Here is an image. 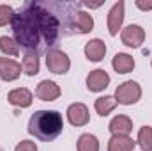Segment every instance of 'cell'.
<instances>
[{
	"instance_id": "1",
	"label": "cell",
	"mask_w": 152,
	"mask_h": 151,
	"mask_svg": "<svg viewBox=\"0 0 152 151\" xmlns=\"http://www.w3.org/2000/svg\"><path fill=\"white\" fill-rule=\"evenodd\" d=\"M64 130L62 114L57 110H37L28 119V133L39 141H53Z\"/></svg>"
},
{
	"instance_id": "2",
	"label": "cell",
	"mask_w": 152,
	"mask_h": 151,
	"mask_svg": "<svg viewBox=\"0 0 152 151\" xmlns=\"http://www.w3.org/2000/svg\"><path fill=\"white\" fill-rule=\"evenodd\" d=\"M12 34H14V41L18 43V46L25 48V50H36L39 44V29L36 23L34 14L25 7L21 13H16L12 18Z\"/></svg>"
},
{
	"instance_id": "3",
	"label": "cell",
	"mask_w": 152,
	"mask_h": 151,
	"mask_svg": "<svg viewBox=\"0 0 152 151\" xmlns=\"http://www.w3.org/2000/svg\"><path fill=\"white\" fill-rule=\"evenodd\" d=\"M25 7L34 14L37 29H39V34L44 38V41L48 44H55V41L58 38V32H60V25H58V20L55 18V14H51L41 4H36V2L25 4Z\"/></svg>"
},
{
	"instance_id": "4",
	"label": "cell",
	"mask_w": 152,
	"mask_h": 151,
	"mask_svg": "<svg viewBox=\"0 0 152 151\" xmlns=\"http://www.w3.org/2000/svg\"><path fill=\"white\" fill-rule=\"evenodd\" d=\"M142 98V87L134 80H127L120 84L115 91V100L120 105H134Z\"/></svg>"
},
{
	"instance_id": "5",
	"label": "cell",
	"mask_w": 152,
	"mask_h": 151,
	"mask_svg": "<svg viewBox=\"0 0 152 151\" xmlns=\"http://www.w3.org/2000/svg\"><path fill=\"white\" fill-rule=\"evenodd\" d=\"M46 68L55 75H66L71 68V61L66 52L53 48L46 52Z\"/></svg>"
},
{
	"instance_id": "6",
	"label": "cell",
	"mask_w": 152,
	"mask_h": 151,
	"mask_svg": "<svg viewBox=\"0 0 152 151\" xmlns=\"http://www.w3.org/2000/svg\"><path fill=\"white\" fill-rule=\"evenodd\" d=\"M120 39L126 46L129 48H140L142 43L145 41V30L140 25H127L120 30Z\"/></svg>"
},
{
	"instance_id": "7",
	"label": "cell",
	"mask_w": 152,
	"mask_h": 151,
	"mask_svg": "<svg viewBox=\"0 0 152 151\" xmlns=\"http://www.w3.org/2000/svg\"><path fill=\"white\" fill-rule=\"evenodd\" d=\"M36 96L41 101H55L60 96V87L53 80H41L36 87Z\"/></svg>"
},
{
	"instance_id": "8",
	"label": "cell",
	"mask_w": 152,
	"mask_h": 151,
	"mask_svg": "<svg viewBox=\"0 0 152 151\" xmlns=\"http://www.w3.org/2000/svg\"><path fill=\"white\" fill-rule=\"evenodd\" d=\"M110 85V75L104 70H94L87 75V89L92 93H101Z\"/></svg>"
},
{
	"instance_id": "9",
	"label": "cell",
	"mask_w": 152,
	"mask_h": 151,
	"mask_svg": "<svg viewBox=\"0 0 152 151\" xmlns=\"http://www.w3.org/2000/svg\"><path fill=\"white\" fill-rule=\"evenodd\" d=\"M21 75V64L9 57H0V78L4 82H12Z\"/></svg>"
},
{
	"instance_id": "10",
	"label": "cell",
	"mask_w": 152,
	"mask_h": 151,
	"mask_svg": "<svg viewBox=\"0 0 152 151\" xmlns=\"http://www.w3.org/2000/svg\"><path fill=\"white\" fill-rule=\"evenodd\" d=\"M67 121L73 126H85L90 121V114L87 105L83 103H73L67 107Z\"/></svg>"
},
{
	"instance_id": "11",
	"label": "cell",
	"mask_w": 152,
	"mask_h": 151,
	"mask_svg": "<svg viewBox=\"0 0 152 151\" xmlns=\"http://www.w3.org/2000/svg\"><path fill=\"white\" fill-rule=\"evenodd\" d=\"M32 100H34V96H32L30 89H27V87L12 89V91H9V94H7V101H9L11 105H14V107H20V109L30 107V105H32Z\"/></svg>"
},
{
	"instance_id": "12",
	"label": "cell",
	"mask_w": 152,
	"mask_h": 151,
	"mask_svg": "<svg viewBox=\"0 0 152 151\" xmlns=\"http://www.w3.org/2000/svg\"><path fill=\"white\" fill-rule=\"evenodd\" d=\"M124 23V2H117L108 13V32L110 36H117Z\"/></svg>"
},
{
	"instance_id": "13",
	"label": "cell",
	"mask_w": 152,
	"mask_h": 151,
	"mask_svg": "<svg viewBox=\"0 0 152 151\" xmlns=\"http://www.w3.org/2000/svg\"><path fill=\"white\" fill-rule=\"evenodd\" d=\"M71 29L75 32H78V34H88L94 29V18L88 13H85V11H78L73 16Z\"/></svg>"
},
{
	"instance_id": "14",
	"label": "cell",
	"mask_w": 152,
	"mask_h": 151,
	"mask_svg": "<svg viewBox=\"0 0 152 151\" xmlns=\"http://www.w3.org/2000/svg\"><path fill=\"white\" fill-rule=\"evenodd\" d=\"M108 130L112 132V135H129L133 132V121H131V117H127L124 114L115 115L110 121Z\"/></svg>"
},
{
	"instance_id": "15",
	"label": "cell",
	"mask_w": 152,
	"mask_h": 151,
	"mask_svg": "<svg viewBox=\"0 0 152 151\" xmlns=\"http://www.w3.org/2000/svg\"><path fill=\"white\" fill-rule=\"evenodd\" d=\"M85 55L92 62L103 61V57L106 55V44H104V41H101V39H90L85 44Z\"/></svg>"
},
{
	"instance_id": "16",
	"label": "cell",
	"mask_w": 152,
	"mask_h": 151,
	"mask_svg": "<svg viewBox=\"0 0 152 151\" xmlns=\"http://www.w3.org/2000/svg\"><path fill=\"white\" fill-rule=\"evenodd\" d=\"M112 66L117 73L126 75V73H131L134 70V59L129 53H117L112 61Z\"/></svg>"
},
{
	"instance_id": "17",
	"label": "cell",
	"mask_w": 152,
	"mask_h": 151,
	"mask_svg": "<svg viewBox=\"0 0 152 151\" xmlns=\"http://www.w3.org/2000/svg\"><path fill=\"white\" fill-rule=\"evenodd\" d=\"M136 142L129 135H112L108 141V151H133Z\"/></svg>"
},
{
	"instance_id": "18",
	"label": "cell",
	"mask_w": 152,
	"mask_h": 151,
	"mask_svg": "<svg viewBox=\"0 0 152 151\" xmlns=\"http://www.w3.org/2000/svg\"><path fill=\"white\" fill-rule=\"evenodd\" d=\"M21 71L28 76H34L39 73V57L37 53H32V52H27L23 61H21Z\"/></svg>"
},
{
	"instance_id": "19",
	"label": "cell",
	"mask_w": 152,
	"mask_h": 151,
	"mask_svg": "<svg viewBox=\"0 0 152 151\" xmlns=\"http://www.w3.org/2000/svg\"><path fill=\"white\" fill-rule=\"evenodd\" d=\"M117 105H118V103H117L115 96H101V98H97L96 103H94L96 112L99 114V115H103V117L108 115L110 112H113Z\"/></svg>"
},
{
	"instance_id": "20",
	"label": "cell",
	"mask_w": 152,
	"mask_h": 151,
	"mask_svg": "<svg viewBox=\"0 0 152 151\" xmlns=\"http://www.w3.org/2000/svg\"><path fill=\"white\" fill-rule=\"evenodd\" d=\"M76 148H78V151H99V141L92 133H83V135H80Z\"/></svg>"
},
{
	"instance_id": "21",
	"label": "cell",
	"mask_w": 152,
	"mask_h": 151,
	"mask_svg": "<svg viewBox=\"0 0 152 151\" xmlns=\"http://www.w3.org/2000/svg\"><path fill=\"white\" fill-rule=\"evenodd\" d=\"M138 144L143 151H152V126L145 124L138 130Z\"/></svg>"
},
{
	"instance_id": "22",
	"label": "cell",
	"mask_w": 152,
	"mask_h": 151,
	"mask_svg": "<svg viewBox=\"0 0 152 151\" xmlns=\"http://www.w3.org/2000/svg\"><path fill=\"white\" fill-rule=\"evenodd\" d=\"M0 52L5 53V55H11V57H16L20 53V46L18 43L9 36H0Z\"/></svg>"
},
{
	"instance_id": "23",
	"label": "cell",
	"mask_w": 152,
	"mask_h": 151,
	"mask_svg": "<svg viewBox=\"0 0 152 151\" xmlns=\"http://www.w3.org/2000/svg\"><path fill=\"white\" fill-rule=\"evenodd\" d=\"M14 11L11 5H5V4H0V27H5V25H11L12 23V18H14Z\"/></svg>"
},
{
	"instance_id": "24",
	"label": "cell",
	"mask_w": 152,
	"mask_h": 151,
	"mask_svg": "<svg viewBox=\"0 0 152 151\" xmlns=\"http://www.w3.org/2000/svg\"><path fill=\"white\" fill-rule=\"evenodd\" d=\"M14 151H37V144L34 142V141H21Z\"/></svg>"
},
{
	"instance_id": "25",
	"label": "cell",
	"mask_w": 152,
	"mask_h": 151,
	"mask_svg": "<svg viewBox=\"0 0 152 151\" xmlns=\"http://www.w3.org/2000/svg\"><path fill=\"white\" fill-rule=\"evenodd\" d=\"M136 7L142 9V11H151L152 9V2H142V0H136Z\"/></svg>"
}]
</instances>
